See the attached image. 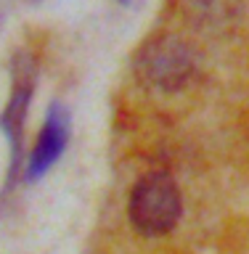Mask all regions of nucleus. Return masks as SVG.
Listing matches in <instances>:
<instances>
[{"label": "nucleus", "mask_w": 249, "mask_h": 254, "mask_svg": "<svg viewBox=\"0 0 249 254\" xmlns=\"http://www.w3.org/2000/svg\"><path fill=\"white\" fill-rule=\"evenodd\" d=\"M183 212L180 188L172 175L146 172L130 190L127 217L141 236H165L178 225Z\"/></svg>", "instance_id": "nucleus-1"}, {"label": "nucleus", "mask_w": 249, "mask_h": 254, "mask_svg": "<svg viewBox=\"0 0 249 254\" xmlns=\"http://www.w3.org/2000/svg\"><path fill=\"white\" fill-rule=\"evenodd\" d=\"M133 69L141 82H146L157 90L175 93L188 85L194 77L196 61L188 45H183L178 37H154L141 45V51L133 59Z\"/></svg>", "instance_id": "nucleus-2"}, {"label": "nucleus", "mask_w": 249, "mask_h": 254, "mask_svg": "<svg viewBox=\"0 0 249 254\" xmlns=\"http://www.w3.org/2000/svg\"><path fill=\"white\" fill-rule=\"evenodd\" d=\"M37 82V64L29 51H19L13 56V79H11V95L0 114V130H3L8 146H11V167H8V183L11 188L19 180L21 172V146H24V125H27L29 103L35 95Z\"/></svg>", "instance_id": "nucleus-3"}, {"label": "nucleus", "mask_w": 249, "mask_h": 254, "mask_svg": "<svg viewBox=\"0 0 249 254\" xmlns=\"http://www.w3.org/2000/svg\"><path fill=\"white\" fill-rule=\"evenodd\" d=\"M72 135V114L64 103H51L45 114V122L40 127V135L35 140V148L29 151L27 167H24V178L29 183L40 180L51 167L61 159L64 148Z\"/></svg>", "instance_id": "nucleus-4"}, {"label": "nucleus", "mask_w": 249, "mask_h": 254, "mask_svg": "<svg viewBox=\"0 0 249 254\" xmlns=\"http://www.w3.org/2000/svg\"><path fill=\"white\" fill-rule=\"evenodd\" d=\"M119 3H130V0H119Z\"/></svg>", "instance_id": "nucleus-5"}]
</instances>
